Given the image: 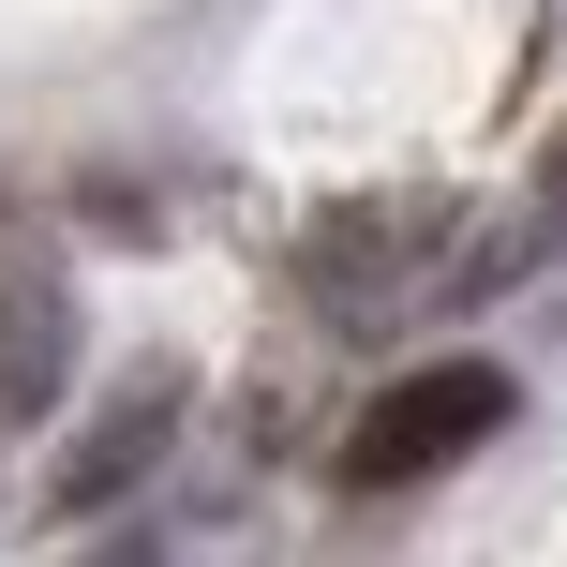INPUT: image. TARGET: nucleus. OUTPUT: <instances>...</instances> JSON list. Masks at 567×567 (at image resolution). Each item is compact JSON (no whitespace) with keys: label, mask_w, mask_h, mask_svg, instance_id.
Returning <instances> with one entry per match:
<instances>
[{"label":"nucleus","mask_w":567,"mask_h":567,"mask_svg":"<svg viewBox=\"0 0 567 567\" xmlns=\"http://www.w3.org/2000/svg\"><path fill=\"white\" fill-rule=\"evenodd\" d=\"M299 269H313V299H343V313H419L433 284H493L508 239H463L449 195H359V209L313 225Z\"/></svg>","instance_id":"nucleus-1"},{"label":"nucleus","mask_w":567,"mask_h":567,"mask_svg":"<svg viewBox=\"0 0 567 567\" xmlns=\"http://www.w3.org/2000/svg\"><path fill=\"white\" fill-rule=\"evenodd\" d=\"M478 433H508V373H493V359H433V373H403V389L359 419L343 478H359V493H403V478H433V463H463Z\"/></svg>","instance_id":"nucleus-2"},{"label":"nucleus","mask_w":567,"mask_h":567,"mask_svg":"<svg viewBox=\"0 0 567 567\" xmlns=\"http://www.w3.org/2000/svg\"><path fill=\"white\" fill-rule=\"evenodd\" d=\"M179 449V373H135V389L105 403V419L60 449V523H90V508H120V493L150 478V463Z\"/></svg>","instance_id":"nucleus-3"},{"label":"nucleus","mask_w":567,"mask_h":567,"mask_svg":"<svg viewBox=\"0 0 567 567\" xmlns=\"http://www.w3.org/2000/svg\"><path fill=\"white\" fill-rule=\"evenodd\" d=\"M60 403V284L16 269L0 284V419H45Z\"/></svg>","instance_id":"nucleus-4"},{"label":"nucleus","mask_w":567,"mask_h":567,"mask_svg":"<svg viewBox=\"0 0 567 567\" xmlns=\"http://www.w3.org/2000/svg\"><path fill=\"white\" fill-rule=\"evenodd\" d=\"M538 209H553V225H567V135H553V165H538Z\"/></svg>","instance_id":"nucleus-5"}]
</instances>
